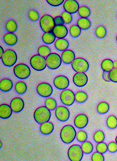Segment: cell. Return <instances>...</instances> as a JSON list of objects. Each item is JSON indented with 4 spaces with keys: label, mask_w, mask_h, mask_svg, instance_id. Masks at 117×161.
<instances>
[{
    "label": "cell",
    "mask_w": 117,
    "mask_h": 161,
    "mask_svg": "<svg viewBox=\"0 0 117 161\" xmlns=\"http://www.w3.org/2000/svg\"><path fill=\"white\" fill-rule=\"evenodd\" d=\"M88 80V76L84 73H77L73 75V82L78 87L84 86Z\"/></svg>",
    "instance_id": "obj_15"
},
{
    "label": "cell",
    "mask_w": 117,
    "mask_h": 161,
    "mask_svg": "<svg viewBox=\"0 0 117 161\" xmlns=\"http://www.w3.org/2000/svg\"><path fill=\"white\" fill-rule=\"evenodd\" d=\"M97 110L100 114H106L109 112V106L106 102H101L97 106Z\"/></svg>",
    "instance_id": "obj_28"
},
{
    "label": "cell",
    "mask_w": 117,
    "mask_h": 161,
    "mask_svg": "<svg viewBox=\"0 0 117 161\" xmlns=\"http://www.w3.org/2000/svg\"><path fill=\"white\" fill-rule=\"evenodd\" d=\"M106 34H107L106 29H105V27H104L103 26H99L96 29L95 34L97 37L100 39L105 37L106 36Z\"/></svg>",
    "instance_id": "obj_39"
},
{
    "label": "cell",
    "mask_w": 117,
    "mask_h": 161,
    "mask_svg": "<svg viewBox=\"0 0 117 161\" xmlns=\"http://www.w3.org/2000/svg\"><path fill=\"white\" fill-rule=\"evenodd\" d=\"M108 149L110 153H114L117 152V143L116 142H111L108 145Z\"/></svg>",
    "instance_id": "obj_46"
},
{
    "label": "cell",
    "mask_w": 117,
    "mask_h": 161,
    "mask_svg": "<svg viewBox=\"0 0 117 161\" xmlns=\"http://www.w3.org/2000/svg\"><path fill=\"white\" fill-rule=\"evenodd\" d=\"M61 17H62L64 23H66V24H70L72 21V19H73L72 14H69V13H68L66 12H62Z\"/></svg>",
    "instance_id": "obj_42"
},
{
    "label": "cell",
    "mask_w": 117,
    "mask_h": 161,
    "mask_svg": "<svg viewBox=\"0 0 117 161\" xmlns=\"http://www.w3.org/2000/svg\"><path fill=\"white\" fill-rule=\"evenodd\" d=\"M56 36L52 32L45 33L43 36V42L46 45H50L56 41Z\"/></svg>",
    "instance_id": "obj_27"
},
{
    "label": "cell",
    "mask_w": 117,
    "mask_h": 161,
    "mask_svg": "<svg viewBox=\"0 0 117 161\" xmlns=\"http://www.w3.org/2000/svg\"><path fill=\"white\" fill-rule=\"evenodd\" d=\"M61 59L64 64H72L75 59V53L71 50H66L62 53Z\"/></svg>",
    "instance_id": "obj_18"
},
{
    "label": "cell",
    "mask_w": 117,
    "mask_h": 161,
    "mask_svg": "<svg viewBox=\"0 0 117 161\" xmlns=\"http://www.w3.org/2000/svg\"><path fill=\"white\" fill-rule=\"evenodd\" d=\"M2 143L0 142V147H2Z\"/></svg>",
    "instance_id": "obj_52"
},
{
    "label": "cell",
    "mask_w": 117,
    "mask_h": 161,
    "mask_svg": "<svg viewBox=\"0 0 117 161\" xmlns=\"http://www.w3.org/2000/svg\"><path fill=\"white\" fill-rule=\"evenodd\" d=\"M54 86L59 90H66L69 85L70 81L68 77L64 75H59L56 77L54 80Z\"/></svg>",
    "instance_id": "obj_13"
},
{
    "label": "cell",
    "mask_w": 117,
    "mask_h": 161,
    "mask_svg": "<svg viewBox=\"0 0 117 161\" xmlns=\"http://www.w3.org/2000/svg\"><path fill=\"white\" fill-rule=\"evenodd\" d=\"M81 147L84 153L85 154H89L93 150V145L92 142L89 141H85L82 142Z\"/></svg>",
    "instance_id": "obj_30"
},
{
    "label": "cell",
    "mask_w": 117,
    "mask_h": 161,
    "mask_svg": "<svg viewBox=\"0 0 117 161\" xmlns=\"http://www.w3.org/2000/svg\"><path fill=\"white\" fill-rule=\"evenodd\" d=\"M37 92L43 97H48L53 93V88L51 86L46 83H42L37 86Z\"/></svg>",
    "instance_id": "obj_11"
},
{
    "label": "cell",
    "mask_w": 117,
    "mask_h": 161,
    "mask_svg": "<svg viewBox=\"0 0 117 161\" xmlns=\"http://www.w3.org/2000/svg\"><path fill=\"white\" fill-rule=\"evenodd\" d=\"M81 33V29L77 25H73L70 29V34L73 38L78 37Z\"/></svg>",
    "instance_id": "obj_37"
},
{
    "label": "cell",
    "mask_w": 117,
    "mask_h": 161,
    "mask_svg": "<svg viewBox=\"0 0 117 161\" xmlns=\"http://www.w3.org/2000/svg\"><path fill=\"white\" fill-rule=\"evenodd\" d=\"M62 104L66 106H72L75 101V94L70 90H64L60 96Z\"/></svg>",
    "instance_id": "obj_10"
},
{
    "label": "cell",
    "mask_w": 117,
    "mask_h": 161,
    "mask_svg": "<svg viewBox=\"0 0 117 161\" xmlns=\"http://www.w3.org/2000/svg\"><path fill=\"white\" fill-rule=\"evenodd\" d=\"M30 63L32 69L37 71H42L46 67V59L40 55H35L32 57Z\"/></svg>",
    "instance_id": "obj_7"
},
{
    "label": "cell",
    "mask_w": 117,
    "mask_h": 161,
    "mask_svg": "<svg viewBox=\"0 0 117 161\" xmlns=\"http://www.w3.org/2000/svg\"><path fill=\"white\" fill-rule=\"evenodd\" d=\"M40 26L45 33L52 32L56 27L54 18L50 15H44L40 21Z\"/></svg>",
    "instance_id": "obj_3"
},
{
    "label": "cell",
    "mask_w": 117,
    "mask_h": 161,
    "mask_svg": "<svg viewBox=\"0 0 117 161\" xmlns=\"http://www.w3.org/2000/svg\"><path fill=\"white\" fill-rule=\"evenodd\" d=\"M110 80L113 83H117V69H113L109 72Z\"/></svg>",
    "instance_id": "obj_45"
},
{
    "label": "cell",
    "mask_w": 117,
    "mask_h": 161,
    "mask_svg": "<svg viewBox=\"0 0 117 161\" xmlns=\"http://www.w3.org/2000/svg\"><path fill=\"white\" fill-rule=\"evenodd\" d=\"M115 141H116V142L117 143V136L116 137V139H115Z\"/></svg>",
    "instance_id": "obj_53"
},
{
    "label": "cell",
    "mask_w": 117,
    "mask_h": 161,
    "mask_svg": "<svg viewBox=\"0 0 117 161\" xmlns=\"http://www.w3.org/2000/svg\"><path fill=\"white\" fill-rule=\"evenodd\" d=\"M45 106L50 110H54L57 108V102L52 98H48L45 101Z\"/></svg>",
    "instance_id": "obj_36"
},
{
    "label": "cell",
    "mask_w": 117,
    "mask_h": 161,
    "mask_svg": "<svg viewBox=\"0 0 117 161\" xmlns=\"http://www.w3.org/2000/svg\"><path fill=\"white\" fill-rule=\"evenodd\" d=\"M30 69L29 67L25 64H18L14 66V74L20 79H25L28 78L30 75Z\"/></svg>",
    "instance_id": "obj_6"
},
{
    "label": "cell",
    "mask_w": 117,
    "mask_h": 161,
    "mask_svg": "<svg viewBox=\"0 0 117 161\" xmlns=\"http://www.w3.org/2000/svg\"><path fill=\"white\" fill-rule=\"evenodd\" d=\"M77 141L80 142H84L85 141H86L87 139H88V135L87 133L82 130L79 131L77 133Z\"/></svg>",
    "instance_id": "obj_41"
},
{
    "label": "cell",
    "mask_w": 117,
    "mask_h": 161,
    "mask_svg": "<svg viewBox=\"0 0 117 161\" xmlns=\"http://www.w3.org/2000/svg\"><path fill=\"white\" fill-rule=\"evenodd\" d=\"M13 83L9 79H3L0 81V89L2 92H7L12 90Z\"/></svg>",
    "instance_id": "obj_24"
},
{
    "label": "cell",
    "mask_w": 117,
    "mask_h": 161,
    "mask_svg": "<svg viewBox=\"0 0 117 161\" xmlns=\"http://www.w3.org/2000/svg\"><path fill=\"white\" fill-rule=\"evenodd\" d=\"M52 33L58 39H64L68 35V29L64 25L56 26Z\"/></svg>",
    "instance_id": "obj_19"
},
{
    "label": "cell",
    "mask_w": 117,
    "mask_h": 161,
    "mask_svg": "<svg viewBox=\"0 0 117 161\" xmlns=\"http://www.w3.org/2000/svg\"><path fill=\"white\" fill-rule=\"evenodd\" d=\"M18 56L16 53L12 50H7L5 51L2 58L3 64L8 67H11L14 65L17 61Z\"/></svg>",
    "instance_id": "obj_8"
},
{
    "label": "cell",
    "mask_w": 117,
    "mask_h": 161,
    "mask_svg": "<svg viewBox=\"0 0 117 161\" xmlns=\"http://www.w3.org/2000/svg\"><path fill=\"white\" fill-rule=\"evenodd\" d=\"M54 21L56 23V26H59V25H63L64 23L62 18L61 16H57L54 18Z\"/></svg>",
    "instance_id": "obj_48"
},
{
    "label": "cell",
    "mask_w": 117,
    "mask_h": 161,
    "mask_svg": "<svg viewBox=\"0 0 117 161\" xmlns=\"http://www.w3.org/2000/svg\"><path fill=\"white\" fill-rule=\"evenodd\" d=\"M77 26L83 31L88 30L91 26V22L88 19L80 18L77 21Z\"/></svg>",
    "instance_id": "obj_26"
},
{
    "label": "cell",
    "mask_w": 117,
    "mask_h": 161,
    "mask_svg": "<svg viewBox=\"0 0 117 161\" xmlns=\"http://www.w3.org/2000/svg\"><path fill=\"white\" fill-rule=\"evenodd\" d=\"M106 124L109 129H115L117 127V118L114 115L109 116L106 120Z\"/></svg>",
    "instance_id": "obj_32"
},
{
    "label": "cell",
    "mask_w": 117,
    "mask_h": 161,
    "mask_svg": "<svg viewBox=\"0 0 117 161\" xmlns=\"http://www.w3.org/2000/svg\"><path fill=\"white\" fill-rule=\"evenodd\" d=\"M73 70L77 73H85L89 69L88 62L83 58H75L72 63Z\"/></svg>",
    "instance_id": "obj_5"
},
{
    "label": "cell",
    "mask_w": 117,
    "mask_h": 161,
    "mask_svg": "<svg viewBox=\"0 0 117 161\" xmlns=\"http://www.w3.org/2000/svg\"><path fill=\"white\" fill-rule=\"evenodd\" d=\"M69 47V43L65 39H58L55 42V47L59 51L64 52Z\"/></svg>",
    "instance_id": "obj_21"
},
{
    "label": "cell",
    "mask_w": 117,
    "mask_h": 161,
    "mask_svg": "<svg viewBox=\"0 0 117 161\" xmlns=\"http://www.w3.org/2000/svg\"><path fill=\"white\" fill-rule=\"evenodd\" d=\"M116 42H117V36H116Z\"/></svg>",
    "instance_id": "obj_54"
},
{
    "label": "cell",
    "mask_w": 117,
    "mask_h": 161,
    "mask_svg": "<svg viewBox=\"0 0 117 161\" xmlns=\"http://www.w3.org/2000/svg\"><path fill=\"white\" fill-rule=\"evenodd\" d=\"M92 161H104V157L102 153L97 152L93 153V154L92 155Z\"/></svg>",
    "instance_id": "obj_44"
},
{
    "label": "cell",
    "mask_w": 117,
    "mask_h": 161,
    "mask_svg": "<svg viewBox=\"0 0 117 161\" xmlns=\"http://www.w3.org/2000/svg\"><path fill=\"white\" fill-rule=\"evenodd\" d=\"M77 133L75 129L72 125L64 126L61 130L60 137L62 141L65 144H70L75 139Z\"/></svg>",
    "instance_id": "obj_1"
},
{
    "label": "cell",
    "mask_w": 117,
    "mask_h": 161,
    "mask_svg": "<svg viewBox=\"0 0 117 161\" xmlns=\"http://www.w3.org/2000/svg\"><path fill=\"white\" fill-rule=\"evenodd\" d=\"M54 125L50 122L45 123L42 124L40 126V131L41 133L45 136H48L51 134L54 131Z\"/></svg>",
    "instance_id": "obj_22"
},
{
    "label": "cell",
    "mask_w": 117,
    "mask_h": 161,
    "mask_svg": "<svg viewBox=\"0 0 117 161\" xmlns=\"http://www.w3.org/2000/svg\"><path fill=\"white\" fill-rule=\"evenodd\" d=\"M56 116L57 119L61 122H65L70 118V112L66 107L60 106L56 109Z\"/></svg>",
    "instance_id": "obj_12"
},
{
    "label": "cell",
    "mask_w": 117,
    "mask_h": 161,
    "mask_svg": "<svg viewBox=\"0 0 117 161\" xmlns=\"http://www.w3.org/2000/svg\"><path fill=\"white\" fill-rule=\"evenodd\" d=\"M34 117L38 124L42 125L45 123L48 122L51 117L50 110H48L46 106L39 107L34 112Z\"/></svg>",
    "instance_id": "obj_2"
},
{
    "label": "cell",
    "mask_w": 117,
    "mask_h": 161,
    "mask_svg": "<svg viewBox=\"0 0 117 161\" xmlns=\"http://www.w3.org/2000/svg\"><path fill=\"white\" fill-rule=\"evenodd\" d=\"M105 139V135L104 132L101 130H98L96 131L93 136V139L97 143L102 142Z\"/></svg>",
    "instance_id": "obj_38"
},
{
    "label": "cell",
    "mask_w": 117,
    "mask_h": 161,
    "mask_svg": "<svg viewBox=\"0 0 117 161\" xmlns=\"http://www.w3.org/2000/svg\"><path fill=\"white\" fill-rule=\"evenodd\" d=\"M5 43L8 46H14L18 42L17 36L13 33L6 34L3 37Z\"/></svg>",
    "instance_id": "obj_23"
},
{
    "label": "cell",
    "mask_w": 117,
    "mask_h": 161,
    "mask_svg": "<svg viewBox=\"0 0 117 161\" xmlns=\"http://www.w3.org/2000/svg\"><path fill=\"white\" fill-rule=\"evenodd\" d=\"M4 52H5V51L3 50V48H2V47H0V58H2V56H3V55Z\"/></svg>",
    "instance_id": "obj_50"
},
{
    "label": "cell",
    "mask_w": 117,
    "mask_h": 161,
    "mask_svg": "<svg viewBox=\"0 0 117 161\" xmlns=\"http://www.w3.org/2000/svg\"><path fill=\"white\" fill-rule=\"evenodd\" d=\"M10 107L12 111L15 113L21 112L24 108V101L19 97L13 99L10 102Z\"/></svg>",
    "instance_id": "obj_16"
},
{
    "label": "cell",
    "mask_w": 117,
    "mask_h": 161,
    "mask_svg": "<svg viewBox=\"0 0 117 161\" xmlns=\"http://www.w3.org/2000/svg\"><path fill=\"white\" fill-rule=\"evenodd\" d=\"M18 29V26L16 22L14 20H9L6 23V30L9 33H14Z\"/></svg>",
    "instance_id": "obj_34"
},
{
    "label": "cell",
    "mask_w": 117,
    "mask_h": 161,
    "mask_svg": "<svg viewBox=\"0 0 117 161\" xmlns=\"http://www.w3.org/2000/svg\"><path fill=\"white\" fill-rule=\"evenodd\" d=\"M88 124V117L84 114H79L75 117L74 119V125L79 129L85 128Z\"/></svg>",
    "instance_id": "obj_17"
},
{
    "label": "cell",
    "mask_w": 117,
    "mask_h": 161,
    "mask_svg": "<svg viewBox=\"0 0 117 161\" xmlns=\"http://www.w3.org/2000/svg\"><path fill=\"white\" fill-rule=\"evenodd\" d=\"M87 93L84 92H78L75 93V101L78 103H83L88 99Z\"/></svg>",
    "instance_id": "obj_31"
},
{
    "label": "cell",
    "mask_w": 117,
    "mask_h": 161,
    "mask_svg": "<svg viewBox=\"0 0 117 161\" xmlns=\"http://www.w3.org/2000/svg\"><path fill=\"white\" fill-rule=\"evenodd\" d=\"M96 150L98 152H99L102 154L105 153L108 150V145L103 142H100V143H98V144L96 146Z\"/></svg>",
    "instance_id": "obj_40"
},
{
    "label": "cell",
    "mask_w": 117,
    "mask_h": 161,
    "mask_svg": "<svg viewBox=\"0 0 117 161\" xmlns=\"http://www.w3.org/2000/svg\"><path fill=\"white\" fill-rule=\"evenodd\" d=\"M78 13H79V15L81 17V18L87 19L91 14V11L88 7L85 6H82L79 8Z\"/></svg>",
    "instance_id": "obj_35"
},
{
    "label": "cell",
    "mask_w": 117,
    "mask_h": 161,
    "mask_svg": "<svg viewBox=\"0 0 117 161\" xmlns=\"http://www.w3.org/2000/svg\"><path fill=\"white\" fill-rule=\"evenodd\" d=\"M113 66H114V69H117V61L113 62Z\"/></svg>",
    "instance_id": "obj_51"
},
{
    "label": "cell",
    "mask_w": 117,
    "mask_h": 161,
    "mask_svg": "<svg viewBox=\"0 0 117 161\" xmlns=\"http://www.w3.org/2000/svg\"><path fill=\"white\" fill-rule=\"evenodd\" d=\"M38 55H40L43 58H47L50 53H51V50L49 47L46 46H41L37 50Z\"/></svg>",
    "instance_id": "obj_33"
},
{
    "label": "cell",
    "mask_w": 117,
    "mask_h": 161,
    "mask_svg": "<svg viewBox=\"0 0 117 161\" xmlns=\"http://www.w3.org/2000/svg\"><path fill=\"white\" fill-rule=\"evenodd\" d=\"M12 110L10 106L3 104L0 106V117L3 119H8L12 114Z\"/></svg>",
    "instance_id": "obj_20"
},
{
    "label": "cell",
    "mask_w": 117,
    "mask_h": 161,
    "mask_svg": "<svg viewBox=\"0 0 117 161\" xmlns=\"http://www.w3.org/2000/svg\"><path fill=\"white\" fill-rule=\"evenodd\" d=\"M29 18L32 21H37L40 19V15L35 10H30L29 12Z\"/></svg>",
    "instance_id": "obj_43"
},
{
    "label": "cell",
    "mask_w": 117,
    "mask_h": 161,
    "mask_svg": "<svg viewBox=\"0 0 117 161\" xmlns=\"http://www.w3.org/2000/svg\"><path fill=\"white\" fill-rule=\"evenodd\" d=\"M79 5L77 2L75 0H66L64 3V9L65 12H66L70 14H75L79 11Z\"/></svg>",
    "instance_id": "obj_14"
},
{
    "label": "cell",
    "mask_w": 117,
    "mask_h": 161,
    "mask_svg": "<svg viewBox=\"0 0 117 161\" xmlns=\"http://www.w3.org/2000/svg\"><path fill=\"white\" fill-rule=\"evenodd\" d=\"M27 85L22 81H19L17 83L15 86V90L16 93H18L19 95L24 94V93L27 92Z\"/></svg>",
    "instance_id": "obj_29"
},
{
    "label": "cell",
    "mask_w": 117,
    "mask_h": 161,
    "mask_svg": "<svg viewBox=\"0 0 117 161\" xmlns=\"http://www.w3.org/2000/svg\"><path fill=\"white\" fill-rule=\"evenodd\" d=\"M101 68L104 72L109 73L114 69L113 62L109 59H106L102 62Z\"/></svg>",
    "instance_id": "obj_25"
},
{
    "label": "cell",
    "mask_w": 117,
    "mask_h": 161,
    "mask_svg": "<svg viewBox=\"0 0 117 161\" xmlns=\"http://www.w3.org/2000/svg\"><path fill=\"white\" fill-rule=\"evenodd\" d=\"M46 61L48 68L51 70H56L61 65L62 59L57 53H51L46 58Z\"/></svg>",
    "instance_id": "obj_9"
},
{
    "label": "cell",
    "mask_w": 117,
    "mask_h": 161,
    "mask_svg": "<svg viewBox=\"0 0 117 161\" xmlns=\"http://www.w3.org/2000/svg\"><path fill=\"white\" fill-rule=\"evenodd\" d=\"M103 79L104 80H106V81L108 82L110 80V79H109V73L108 72H104V74H103Z\"/></svg>",
    "instance_id": "obj_49"
},
{
    "label": "cell",
    "mask_w": 117,
    "mask_h": 161,
    "mask_svg": "<svg viewBox=\"0 0 117 161\" xmlns=\"http://www.w3.org/2000/svg\"><path fill=\"white\" fill-rule=\"evenodd\" d=\"M47 3L53 7H58L62 4L64 0H46Z\"/></svg>",
    "instance_id": "obj_47"
},
{
    "label": "cell",
    "mask_w": 117,
    "mask_h": 161,
    "mask_svg": "<svg viewBox=\"0 0 117 161\" xmlns=\"http://www.w3.org/2000/svg\"><path fill=\"white\" fill-rule=\"evenodd\" d=\"M82 147L78 144L71 146L68 151V157L71 161H81L83 157Z\"/></svg>",
    "instance_id": "obj_4"
}]
</instances>
